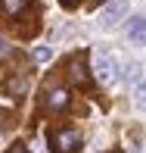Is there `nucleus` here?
Returning a JSON list of instances; mask_svg holds the SVG:
<instances>
[{"label":"nucleus","mask_w":146,"mask_h":153,"mask_svg":"<svg viewBox=\"0 0 146 153\" xmlns=\"http://www.w3.org/2000/svg\"><path fill=\"white\" fill-rule=\"evenodd\" d=\"M93 75L103 81V85H112L115 75H118V66H115V56L106 50H96L93 53Z\"/></svg>","instance_id":"1"},{"label":"nucleus","mask_w":146,"mask_h":153,"mask_svg":"<svg viewBox=\"0 0 146 153\" xmlns=\"http://www.w3.org/2000/svg\"><path fill=\"white\" fill-rule=\"evenodd\" d=\"M124 13H128V0H109L103 6V13H100V25L103 28H112V25H118L124 19Z\"/></svg>","instance_id":"2"},{"label":"nucleus","mask_w":146,"mask_h":153,"mask_svg":"<svg viewBox=\"0 0 146 153\" xmlns=\"http://www.w3.org/2000/svg\"><path fill=\"white\" fill-rule=\"evenodd\" d=\"M78 144H81L78 131H56V134H53V150L56 153H75Z\"/></svg>","instance_id":"3"},{"label":"nucleus","mask_w":146,"mask_h":153,"mask_svg":"<svg viewBox=\"0 0 146 153\" xmlns=\"http://www.w3.org/2000/svg\"><path fill=\"white\" fill-rule=\"evenodd\" d=\"M128 38L134 44H146V16H134L128 22Z\"/></svg>","instance_id":"4"},{"label":"nucleus","mask_w":146,"mask_h":153,"mask_svg":"<svg viewBox=\"0 0 146 153\" xmlns=\"http://www.w3.org/2000/svg\"><path fill=\"white\" fill-rule=\"evenodd\" d=\"M47 106H50V109H65L68 106V91H65V88L47 91Z\"/></svg>","instance_id":"5"},{"label":"nucleus","mask_w":146,"mask_h":153,"mask_svg":"<svg viewBox=\"0 0 146 153\" xmlns=\"http://www.w3.org/2000/svg\"><path fill=\"white\" fill-rule=\"evenodd\" d=\"M68 75H72V81L84 85V81H87V69H84V59H72V66H68Z\"/></svg>","instance_id":"6"},{"label":"nucleus","mask_w":146,"mask_h":153,"mask_svg":"<svg viewBox=\"0 0 146 153\" xmlns=\"http://www.w3.org/2000/svg\"><path fill=\"white\" fill-rule=\"evenodd\" d=\"M25 6H28V0H3V3H0V10H3L6 16H19Z\"/></svg>","instance_id":"7"},{"label":"nucleus","mask_w":146,"mask_h":153,"mask_svg":"<svg viewBox=\"0 0 146 153\" xmlns=\"http://www.w3.org/2000/svg\"><path fill=\"white\" fill-rule=\"evenodd\" d=\"M137 106L146 109V81H140V85H137Z\"/></svg>","instance_id":"8"},{"label":"nucleus","mask_w":146,"mask_h":153,"mask_svg":"<svg viewBox=\"0 0 146 153\" xmlns=\"http://www.w3.org/2000/svg\"><path fill=\"white\" fill-rule=\"evenodd\" d=\"M34 59H37V62H47V59H50V50H47V47H37V50H34Z\"/></svg>","instance_id":"9"},{"label":"nucleus","mask_w":146,"mask_h":153,"mask_svg":"<svg viewBox=\"0 0 146 153\" xmlns=\"http://www.w3.org/2000/svg\"><path fill=\"white\" fill-rule=\"evenodd\" d=\"M6 53H10V47H6V38L0 34V59H6Z\"/></svg>","instance_id":"10"},{"label":"nucleus","mask_w":146,"mask_h":153,"mask_svg":"<svg viewBox=\"0 0 146 153\" xmlns=\"http://www.w3.org/2000/svg\"><path fill=\"white\" fill-rule=\"evenodd\" d=\"M6 153H28V147H25V144H12Z\"/></svg>","instance_id":"11"},{"label":"nucleus","mask_w":146,"mask_h":153,"mask_svg":"<svg viewBox=\"0 0 146 153\" xmlns=\"http://www.w3.org/2000/svg\"><path fill=\"white\" fill-rule=\"evenodd\" d=\"M62 3H65V6H75V3H78V0H62Z\"/></svg>","instance_id":"12"},{"label":"nucleus","mask_w":146,"mask_h":153,"mask_svg":"<svg viewBox=\"0 0 146 153\" xmlns=\"http://www.w3.org/2000/svg\"><path fill=\"white\" fill-rule=\"evenodd\" d=\"M100 3H106V0H100Z\"/></svg>","instance_id":"13"}]
</instances>
